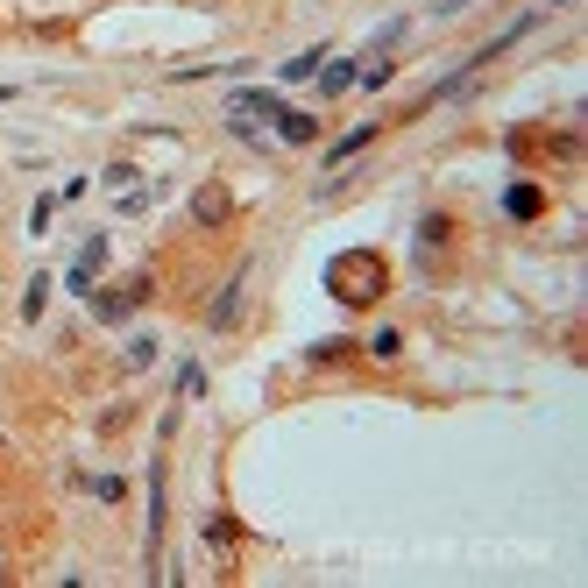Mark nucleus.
I'll list each match as a JSON object with an SVG mask.
<instances>
[{"label": "nucleus", "instance_id": "obj_1", "mask_svg": "<svg viewBox=\"0 0 588 588\" xmlns=\"http://www.w3.org/2000/svg\"><path fill=\"white\" fill-rule=\"evenodd\" d=\"M326 291L341 298V305H376L390 291V263L376 256V248H348V256L326 263Z\"/></svg>", "mask_w": 588, "mask_h": 588}, {"label": "nucleus", "instance_id": "obj_2", "mask_svg": "<svg viewBox=\"0 0 588 588\" xmlns=\"http://www.w3.org/2000/svg\"><path fill=\"white\" fill-rule=\"evenodd\" d=\"M100 263H107V234H93V241H86V256L71 263L64 291H71V298H93V277H100Z\"/></svg>", "mask_w": 588, "mask_h": 588}, {"label": "nucleus", "instance_id": "obj_3", "mask_svg": "<svg viewBox=\"0 0 588 588\" xmlns=\"http://www.w3.org/2000/svg\"><path fill=\"white\" fill-rule=\"evenodd\" d=\"M142 298H149V277H135L128 291H93V312H100V319H128Z\"/></svg>", "mask_w": 588, "mask_h": 588}, {"label": "nucleus", "instance_id": "obj_4", "mask_svg": "<svg viewBox=\"0 0 588 588\" xmlns=\"http://www.w3.org/2000/svg\"><path fill=\"white\" fill-rule=\"evenodd\" d=\"M241 284H248V270H234V277L220 284V298H213V312H206V319H213V333H227V326L241 319Z\"/></svg>", "mask_w": 588, "mask_h": 588}, {"label": "nucleus", "instance_id": "obj_5", "mask_svg": "<svg viewBox=\"0 0 588 588\" xmlns=\"http://www.w3.org/2000/svg\"><path fill=\"white\" fill-rule=\"evenodd\" d=\"M227 213H234V199H227V192H220V185H206V192H199V199H192V220H199V227H220V220H227Z\"/></svg>", "mask_w": 588, "mask_h": 588}, {"label": "nucleus", "instance_id": "obj_6", "mask_svg": "<svg viewBox=\"0 0 588 588\" xmlns=\"http://www.w3.org/2000/svg\"><path fill=\"white\" fill-rule=\"evenodd\" d=\"M503 213H511V220H539V213H546L539 185H511V192H503Z\"/></svg>", "mask_w": 588, "mask_h": 588}, {"label": "nucleus", "instance_id": "obj_7", "mask_svg": "<svg viewBox=\"0 0 588 588\" xmlns=\"http://www.w3.org/2000/svg\"><path fill=\"white\" fill-rule=\"evenodd\" d=\"M277 135H284V142H312V135H319V121H312V114H291V107H277Z\"/></svg>", "mask_w": 588, "mask_h": 588}, {"label": "nucleus", "instance_id": "obj_8", "mask_svg": "<svg viewBox=\"0 0 588 588\" xmlns=\"http://www.w3.org/2000/svg\"><path fill=\"white\" fill-rule=\"evenodd\" d=\"M163 539V468H149V553Z\"/></svg>", "mask_w": 588, "mask_h": 588}, {"label": "nucleus", "instance_id": "obj_9", "mask_svg": "<svg viewBox=\"0 0 588 588\" xmlns=\"http://www.w3.org/2000/svg\"><path fill=\"white\" fill-rule=\"evenodd\" d=\"M369 135H376V128H355V135H341V142L326 149V163H333V171H341L348 156H362V149H369Z\"/></svg>", "mask_w": 588, "mask_h": 588}, {"label": "nucleus", "instance_id": "obj_10", "mask_svg": "<svg viewBox=\"0 0 588 588\" xmlns=\"http://www.w3.org/2000/svg\"><path fill=\"white\" fill-rule=\"evenodd\" d=\"M319 86L326 93H348L355 86V64H319Z\"/></svg>", "mask_w": 588, "mask_h": 588}, {"label": "nucleus", "instance_id": "obj_11", "mask_svg": "<svg viewBox=\"0 0 588 588\" xmlns=\"http://www.w3.org/2000/svg\"><path fill=\"white\" fill-rule=\"evenodd\" d=\"M319 57H326V50H305V57H291V64H284V86H298V78H319Z\"/></svg>", "mask_w": 588, "mask_h": 588}, {"label": "nucleus", "instance_id": "obj_12", "mask_svg": "<svg viewBox=\"0 0 588 588\" xmlns=\"http://www.w3.org/2000/svg\"><path fill=\"white\" fill-rule=\"evenodd\" d=\"M447 227H454L447 213H426V220H418V241H426V248H440V241H447Z\"/></svg>", "mask_w": 588, "mask_h": 588}, {"label": "nucleus", "instance_id": "obj_13", "mask_svg": "<svg viewBox=\"0 0 588 588\" xmlns=\"http://www.w3.org/2000/svg\"><path fill=\"white\" fill-rule=\"evenodd\" d=\"M43 298H50V277H29V291H22V319H36Z\"/></svg>", "mask_w": 588, "mask_h": 588}, {"label": "nucleus", "instance_id": "obj_14", "mask_svg": "<svg viewBox=\"0 0 588 588\" xmlns=\"http://www.w3.org/2000/svg\"><path fill=\"white\" fill-rule=\"evenodd\" d=\"M156 362V341H142V333H135V341H128V369H149Z\"/></svg>", "mask_w": 588, "mask_h": 588}, {"label": "nucleus", "instance_id": "obj_15", "mask_svg": "<svg viewBox=\"0 0 588 588\" xmlns=\"http://www.w3.org/2000/svg\"><path fill=\"white\" fill-rule=\"evenodd\" d=\"M178 390H185V397H199V390H206V369H199V362H185V369H178Z\"/></svg>", "mask_w": 588, "mask_h": 588}, {"label": "nucleus", "instance_id": "obj_16", "mask_svg": "<svg viewBox=\"0 0 588 588\" xmlns=\"http://www.w3.org/2000/svg\"><path fill=\"white\" fill-rule=\"evenodd\" d=\"M468 8V0H433V15H461Z\"/></svg>", "mask_w": 588, "mask_h": 588}]
</instances>
